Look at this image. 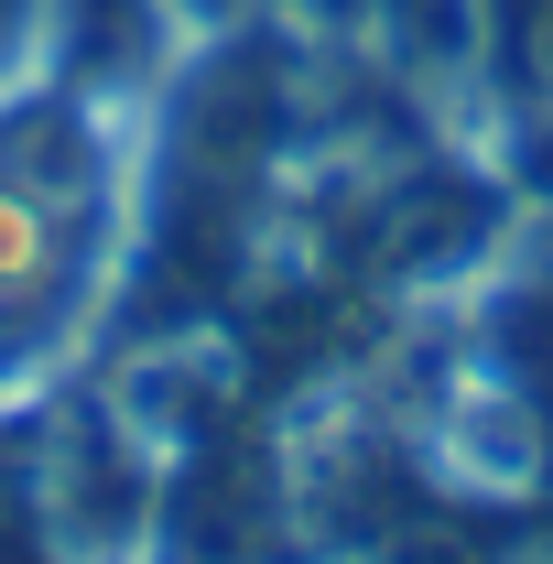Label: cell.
Listing matches in <instances>:
<instances>
[{
    "instance_id": "cell-1",
    "label": "cell",
    "mask_w": 553,
    "mask_h": 564,
    "mask_svg": "<svg viewBox=\"0 0 553 564\" xmlns=\"http://www.w3.org/2000/svg\"><path fill=\"white\" fill-rule=\"evenodd\" d=\"M44 272H55V217L33 207L22 185H0V315H11Z\"/></svg>"
},
{
    "instance_id": "cell-2",
    "label": "cell",
    "mask_w": 553,
    "mask_h": 564,
    "mask_svg": "<svg viewBox=\"0 0 553 564\" xmlns=\"http://www.w3.org/2000/svg\"><path fill=\"white\" fill-rule=\"evenodd\" d=\"M44 55H55V0H0V87H22Z\"/></svg>"
},
{
    "instance_id": "cell-3",
    "label": "cell",
    "mask_w": 553,
    "mask_h": 564,
    "mask_svg": "<svg viewBox=\"0 0 553 564\" xmlns=\"http://www.w3.org/2000/svg\"><path fill=\"white\" fill-rule=\"evenodd\" d=\"M250 11H261V0H163V22H174V33H196V44H239V33H250Z\"/></svg>"
}]
</instances>
